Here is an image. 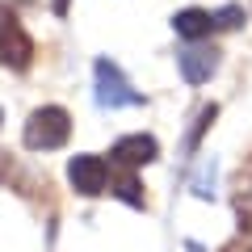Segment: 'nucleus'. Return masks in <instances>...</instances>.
Returning a JSON list of instances; mask_svg holds the SVG:
<instances>
[{
	"label": "nucleus",
	"mask_w": 252,
	"mask_h": 252,
	"mask_svg": "<svg viewBox=\"0 0 252 252\" xmlns=\"http://www.w3.org/2000/svg\"><path fill=\"white\" fill-rule=\"evenodd\" d=\"M240 21H244V9H240V4H227V9L215 13V30H235Z\"/></svg>",
	"instance_id": "obj_9"
},
{
	"label": "nucleus",
	"mask_w": 252,
	"mask_h": 252,
	"mask_svg": "<svg viewBox=\"0 0 252 252\" xmlns=\"http://www.w3.org/2000/svg\"><path fill=\"white\" fill-rule=\"evenodd\" d=\"M67 135H72V114L63 105H42L30 114L26 130H21V139H26L30 152H55V147L67 143Z\"/></svg>",
	"instance_id": "obj_1"
},
{
	"label": "nucleus",
	"mask_w": 252,
	"mask_h": 252,
	"mask_svg": "<svg viewBox=\"0 0 252 252\" xmlns=\"http://www.w3.org/2000/svg\"><path fill=\"white\" fill-rule=\"evenodd\" d=\"M97 105L101 109H126V105H139V93L126 84V76L118 72V63H109V59H97Z\"/></svg>",
	"instance_id": "obj_3"
},
{
	"label": "nucleus",
	"mask_w": 252,
	"mask_h": 252,
	"mask_svg": "<svg viewBox=\"0 0 252 252\" xmlns=\"http://www.w3.org/2000/svg\"><path fill=\"white\" fill-rule=\"evenodd\" d=\"M9 172H13V156L0 152V181H9Z\"/></svg>",
	"instance_id": "obj_11"
},
{
	"label": "nucleus",
	"mask_w": 252,
	"mask_h": 252,
	"mask_svg": "<svg viewBox=\"0 0 252 252\" xmlns=\"http://www.w3.org/2000/svg\"><path fill=\"white\" fill-rule=\"evenodd\" d=\"M114 193H118L122 202H130V206H143V189H139V181L130 177V172H126V177L118 181V189H114Z\"/></svg>",
	"instance_id": "obj_8"
},
{
	"label": "nucleus",
	"mask_w": 252,
	"mask_h": 252,
	"mask_svg": "<svg viewBox=\"0 0 252 252\" xmlns=\"http://www.w3.org/2000/svg\"><path fill=\"white\" fill-rule=\"evenodd\" d=\"M0 122H4V114H0Z\"/></svg>",
	"instance_id": "obj_13"
},
{
	"label": "nucleus",
	"mask_w": 252,
	"mask_h": 252,
	"mask_svg": "<svg viewBox=\"0 0 252 252\" xmlns=\"http://www.w3.org/2000/svg\"><path fill=\"white\" fill-rule=\"evenodd\" d=\"M172 30H177L181 38H189V42H202V38H210V30H215V13H206V9H181L177 17H172Z\"/></svg>",
	"instance_id": "obj_7"
},
{
	"label": "nucleus",
	"mask_w": 252,
	"mask_h": 252,
	"mask_svg": "<svg viewBox=\"0 0 252 252\" xmlns=\"http://www.w3.org/2000/svg\"><path fill=\"white\" fill-rule=\"evenodd\" d=\"M0 63L9 72H30V63H34V38L4 9H0Z\"/></svg>",
	"instance_id": "obj_2"
},
{
	"label": "nucleus",
	"mask_w": 252,
	"mask_h": 252,
	"mask_svg": "<svg viewBox=\"0 0 252 252\" xmlns=\"http://www.w3.org/2000/svg\"><path fill=\"white\" fill-rule=\"evenodd\" d=\"M177 67L189 84H206L219 72V51L210 42H189L185 51H177Z\"/></svg>",
	"instance_id": "obj_5"
},
{
	"label": "nucleus",
	"mask_w": 252,
	"mask_h": 252,
	"mask_svg": "<svg viewBox=\"0 0 252 252\" xmlns=\"http://www.w3.org/2000/svg\"><path fill=\"white\" fill-rule=\"evenodd\" d=\"M244 252H252V248H244Z\"/></svg>",
	"instance_id": "obj_14"
},
{
	"label": "nucleus",
	"mask_w": 252,
	"mask_h": 252,
	"mask_svg": "<svg viewBox=\"0 0 252 252\" xmlns=\"http://www.w3.org/2000/svg\"><path fill=\"white\" fill-rule=\"evenodd\" d=\"M215 118H219V109H215V105H206V109H202V114H198V126H193V139H189V143H198V139L206 135V126L215 122Z\"/></svg>",
	"instance_id": "obj_10"
},
{
	"label": "nucleus",
	"mask_w": 252,
	"mask_h": 252,
	"mask_svg": "<svg viewBox=\"0 0 252 252\" xmlns=\"http://www.w3.org/2000/svg\"><path fill=\"white\" fill-rule=\"evenodd\" d=\"M67 181H72V189H76V193H84V198L105 193V185H109V164H105V156H93V152L72 156V160H67Z\"/></svg>",
	"instance_id": "obj_4"
},
{
	"label": "nucleus",
	"mask_w": 252,
	"mask_h": 252,
	"mask_svg": "<svg viewBox=\"0 0 252 252\" xmlns=\"http://www.w3.org/2000/svg\"><path fill=\"white\" fill-rule=\"evenodd\" d=\"M63 9H67V0H55V13H63Z\"/></svg>",
	"instance_id": "obj_12"
},
{
	"label": "nucleus",
	"mask_w": 252,
	"mask_h": 252,
	"mask_svg": "<svg viewBox=\"0 0 252 252\" xmlns=\"http://www.w3.org/2000/svg\"><path fill=\"white\" fill-rule=\"evenodd\" d=\"M156 156H160V143H156L152 135H122L114 147H109V160L122 164V168H143V164H152Z\"/></svg>",
	"instance_id": "obj_6"
}]
</instances>
